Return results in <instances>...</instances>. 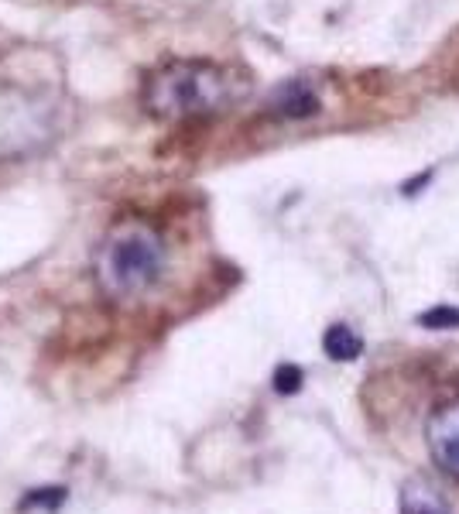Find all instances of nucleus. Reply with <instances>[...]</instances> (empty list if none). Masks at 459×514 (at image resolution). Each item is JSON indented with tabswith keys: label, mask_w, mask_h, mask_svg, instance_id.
<instances>
[{
	"label": "nucleus",
	"mask_w": 459,
	"mask_h": 514,
	"mask_svg": "<svg viewBox=\"0 0 459 514\" xmlns=\"http://www.w3.org/2000/svg\"><path fill=\"white\" fill-rule=\"evenodd\" d=\"M247 93L230 69L203 59H175L158 66L144 83V110L165 124L216 117Z\"/></svg>",
	"instance_id": "1"
},
{
	"label": "nucleus",
	"mask_w": 459,
	"mask_h": 514,
	"mask_svg": "<svg viewBox=\"0 0 459 514\" xmlns=\"http://www.w3.org/2000/svg\"><path fill=\"white\" fill-rule=\"evenodd\" d=\"M165 240L148 220H117L100 240L93 275L110 302H134L148 295L165 275Z\"/></svg>",
	"instance_id": "2"
},
{
	"label": "nucleus",
	"mask_w": 459,
	"mask_h": 514,
	"mask_svg": "<svg viewBox=\"0 0 459 514\" xmlns=\"http://www.w3.org/2000/svg\"><path fill=\"white\" fill-rule=\"evenodd\" d=\"M322 100H319V90L305 79H292V83L278 86L268 100V110L271 117H281V120H305L312 114H319Z\"/></svg>",
	"instance_id": "3"
},
{
	"label": "nucleus",
	"mask_w": 459,
	"mask_h": 514,
	"mask_svg": "<svg viewBox=\"0 0 459 514\" xmlns=\"http://www.w3.org/2000/svg\"><path fill=\"white\" fill-rule=\"evenodd\" d=\"M429 443H432V453L439 456L442 467L459 473V401L456 405L439 408V412L432 415Z\"/></svg>",
	"instance_id": "4"
},
{
	"label": "nucleus",
	"mask_w": 459,
	"mask_h": 514,
	"mask_svg": "<svg viewBox=\"0 0 459 514\" xmlns=\"http://www.w3.org/2000/svg\"><path fill=\"white\" fill-rule=\"evenodd\" d=\"M322 350L333 360H357L360 350H364V340L350 326H329L326 336H322Z\"/></svg>",
	"instance_id": "5"
},
{
	"label": "nucleus",
	"mask_w": 459,
	"mask_h": 514,
	"mask_svg": "<svg viewBox=\"0 0 459 514\" xmlns=\"http://www.w3.org/2000/svg\"><path fill=\"white\" fill-rule=\"evenodd\" d=\"M401 514H446V504L429 484H408L401 494Z\"/></svg>",
	"instance_id": "6"
},
{
	"label": "nucleus",
	"mask_w": 459,
	"mask_h": 514,
	"mask_svg": "<svg viewBox=\"0 0 459 514\" xmlns=\"http://www.w3.org/2000/svg\"><path fill=\"white\" fill-rule=\"evenodd\" d=\"M418 326L425 329H456L459 326V309H453V305H436V309L422 312L418 316Z\"/></svg>",
	"instance_id": "7"
},
{
	"label": "nucleus",
	"mask_w": 459,
	"mask_h": 514,
	"mask_svg": "<svg viewBox=\"0 0 459 514\" xmlns=\"http://www.w3.org/2000/svg\"><path fill=\"white\" fill-rule=\"evenodd\" d=\"M302 388V371L295 364H281L275 371V391L278 395H295Z\"/></svg>",
	"instance_id": "8"
}]
</instances>
